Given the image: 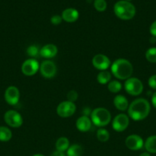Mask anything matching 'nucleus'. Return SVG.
<instances>
[{"instance_id":"nucleus-1","label":"nucleus","mask_w":156,"mask_h":156,"mask_svg":"<svg viewBox=\"0 0 156 156\" xmlns=\"http://www.w3.org/2000/svg\"><path fill=\"white\" fill-rule=\"evenodd\" d=\"M150 111L151 106L146 99L137 98L128 105V115L135 121H140L149 115Z\"/></svg>"},{"instance_id":"nucleus-2","label":"nucleus","mask_w":156,"mask_h":156,"mask_svg":"<svg viewBox=\"0 0 156 156\" xmlns=\"http://www.w3.org/2000/svg\"><path fill=\"white\" fill-rule=\"evenodd\" d=\"M111 73L119 80H126L131 78L133 73V66L128 59H117L111 65Z\"/></svg>"},{"instance_id":"nucleus-3","label":"nucleus","mask_w":156,"mask_h":156,"mask_svg":"<svg viewBox=\"0 0 156 156\" xmlns=\"http://www.w3.org/2000/svg\"><path fill=\"white\" fill-rule=\"evenodd\" d=\"M113 11L116 16L122 20H130L136 15V9L134 5L130 2L120 0L118 1L113 7Z\"/></svg>"},{"instance_id":"nucleus-4","label":"nucleus","mask_w":156,"mask_h":156,"mask_svg":"<svg viewBox=\"0 0 156 156\" xmlns=\"http://www.w3.org/2000/svg\"><path fill=\"white\" fill-rule=\"evenodd\" d=\"M92 123L98 127L107 126L111 121V114L104 108H96L90 114Z\"/></svg>"},{"instance_id":"nucleus-5","label":"nucleus","mask_w":156,"mask_h":156,"mask_svg":"<svg viewBox=\"0 0 156 156\" xmlns=\"http://www.w3.org/2000/svg\"><path fill=\"white\" fill-rule=\"evenodd\" d=\"M124 87L125 91L132 96H138L142 94L144 88L142 81L136 77H131L126 79Z\"/></svg>"},{"instance_id":"nucleus-6","label":"nucleus","mask_w":156,"mask_h":156,"mask_svg":"<svg viewBox=\"0 0 156 156\" xmlns=\"http://www.w3.org/2000/svg\"><path fill=\"white\" fill-rule=\"evenodd\" d=\"M76 105L73 102L64 101L61 102L57 107V114L59 117L67 118L74 114L76 112Z\"/></svg>"},{"instance_id":"nucleus-7","label":"nucleus","mask_w":156,"mask_h":156,"mask_svg":"<svg viewBox=\"0 0 156 156\" xmlns=\"http://www.w3.org/2000/svg\"><path fill=\"white\" fill-rule=\"evenodd\" d=\"M4 120L8 126L13 128H18L23 124V118L21 115L18 111L14 110L6 111L4 115Z\"/></svg>"},{"instance_id":"nucleus-8","label":"nucleus","mask_w":156,"mask_h":156,"mask_svg":"<svg viewBox=\"0 0 156 156\" xmlns=\"http://www.w3.org/2000/svg\"><path fill=\"white\" fill-rule=\"evenodd\" d=\"M39 71L41 75L45 79H51L57 74V66L53 61L44 60L40 65Z\"/></svg>"},{"instance_id":"nucleus-9","label":"nucleus","mask_w":156,"mask_h":156,"mask_svg":"<svg viewBox=\"0 0 156 156\" xmlns=\"http://www.w3.org/2000/svg\"><path fill=\"white\" fill-rule=\"evenodd\" d=\"M129 125V117L125 114H119L113 118L112 122L113 129L116 132H122Z\"/></svg>"},{"instance_id":"nucleus-10","label":"nucleus","mask_w":156,"mask_h":156,"mask_svg":"<svg viewBox=\"0 0 156 156\" xmlns=\"http://www.w3.org/2000/svg\"><path fill=\"white\" fill-rule=\"evenodd\" d=\"M40 64L36 59H28L21 65V73L26 76H32L39 70Z\"/></svg>"},{"instance_id":"nucleus-11","label":"nucleus","mask_w":156,"mask_h":156,"mask_svg":"<svg viewBox=\"0 0 156 156\" xmlns=\"http://www.w3.org/2000/svg\"><path fill=\"white\" fill-rule=\"evenodd\" d=\"M92 64L95 69L99 71L107 70V69L111 66L110 59H109L108 56L104 54H101V53L96 54L93 56L92 59Z\"/></svg>"},{"instance_id":"nucleus-12","label":"nucleus","mask_w":156,"mask_h":156,"mask_svg":"<svg viewBox=\"0 0 156 156\" xmlns=\"http://www.w3.org/2000/svg\"><path fill=\"white\" fill-rule=\"evenodd\" d=\"M20 99L19 90L15 86H9L5 91V100L9 105H16Z\"/></svg>"},{"instance_id":"nucleus-13","label":"nucleus","mask_w":156,"mask_h":156,"mask_svg":"<svg viewBox=\"0 0 156 156\" xmlns=\"http://www.w3.org/2000/svg\"><path fill=\"white\" fill-rule=\"evenodd\" d=\"M125 146L128 149L132 151H138L144 146V141L142 137L136 134L130 135L125 139Z\"/></svg>"},{"instance_id":"nucleus-14","label":"nucleus","mask_w":156,"mask_h":156,"mask_svg":"<svg viewBox=\"0 0 156 156\" xmlns=\"http://www.w3.org/2000/svg\"><path fill=\"white\" fill-rule=\"evenodd\" d=\"M58 53V49L56 45L53 44H48L43 46L40 50V53L41 56L45 59H51L54 57Z\"/></svg>"},{"instance_id":"nucleus-15","label":"nucleus","mask_w":156,"mask_h":156,"mask_svg":"<svg viewBox=\"0 0 156 156\" xmlns=\"http://www.w3.org/2000/svg\"><path fill=\"white\" fill-rule=\"evenodd\" d=\"M92 126V121L88 116L83 115L76 121V127L80 132H88Z\"/></svg>"},{"instance_id":"nucleus-16","label":"nucleus","mask_w":156,"mask_h":156,"mask_svg":"<svg viewBox=\"0 0 156 156\" xmlns=\"http://www.w3.org/2000/svg\"><path fill=\"white\" fill-rule=\"evenodd\" d=\"M61 17H62V19L66 22H75L79 18V12L73 8H68L63 11Z\"/></svg>"},{"instance_id":"nucleus-17","label":"nucleus","mask_w":156,"mask_h":156,"mask_svg":"<svg viewBox=\"0 0 156 156\" xmlns=\"http://www.w3.org/2000/svg\"><path fill=\"white\" fill-rule=\"evenodd\" d=\"M113 104H114V106L116 107V109L121 111H125L126 110H128V105H129L128 99L124 95H121V94H119V95L115 97L114 100H113Z\"/></svg>"},{"instance_id":"nucleus-18","label":"nucleus","mask_w":156,"mask_h":156,"mask_svg":"<svg viewBox=\"0 0 156 156\" xmlns=\"http://www.w3.org/2000/svg\"><path fill=\"white\" fill-rule=\"evenodd\" d=\"M145 150L150 154L156 153V136H151L148 137L144 143Z\"/></svg>"},{"instance_id":"nucleus-19","label":"nucleus","mask_w":156,"mask_h":156,"mask_svg":"<svg viewBox=\"0 0 156 156\" xmlns=\"http://www.w3.org/2000/svg\"><path fill=\"white\" fill-rule=\"evenodd\" d=\"M55 146H56L57 151L64 152L70 147V142H69V140L67 137H60L57 140L56 143H55Z\"/></svg>"},{"instance_id":"nucleus-20","label":"nucleus","mask_w":156,"mask_h":156,"mask_svg":"<svg viewBox=\"0 0 156 156\" xmlns=\"http://www.w3.org/2000/svg\"><path fill=\"white\" fill-rule=\"evenodd\" d=\"M111 73H110L107 70H104V71H100L98 73L96 79H97V82L99 84H101V85H106V84H108L111 81Z\"/></svg>"},{"instance_id":"nucleus-21","label":"nucleus","mask_w":156,"mask_h":156,"mask_svg":"<svg viewBox=\"0 0 156 156\" xmlns=\"http://www.w3.org/2000/svg\"><path fill=\"white\" fill-rule=\"evenodd\" d=\"M83 152H84V149L80 145L73 144L70 146V147L68 148L66 156H81Z\"/></svg>"},{"instance_id":"nucleus-22","label":"nucleus","mask_w":156,"mask_h":156,"mask_svg":"<svg viewBox=\"0 0 156 156\" xmlns=\"http://www.w3.org/2000/svg\"><path fill=\"white\" fill-rule=\"evenodd\" d=\"M12 133L9 128L6 126H0V141L8 142L12 139Z\"/></svg>"},{"instance_id":"nucleus-23","label":"nucleus","mask_w":156,"mask_h":156,"mask_svg":"<svg viewBox=\"0 0 156 156\" xmlns=\"http://www.w3.org/2000/svg\"><path fill=\"white\" fill-rule=\"evenodd\" d=\"M96 137H97L98 140L102 143H105L110 140V133L108 130L104 128H99L96 133Z\"/></svg>"},{"instance_id":"nucleus-24","label":"nucleus","mask_w":156,"mask_h":156,"mask_svg":"<svg viewBox=\"0 0 156 156\" xmlns=\"http://www.w3.org/2000/svg\"><path fill=\"white\" fill-rule=\"evenodd\" d=\"M108 89L112 93H118L122 89V84L117 80L110 81L108 83Z\"/></svg>"},{"instance_id":"nucleus-25","label":"nucleus","mask_w":156,"mask_h":156,"mask_svg":"<svg viewBox=\"0 0 156 156\" xmlns=\"http://www.w3.org/2000/svg\"><path fill=\"white\" fill-rule=\"evenodd\" d=\"M145 58L147 60L152 63L156 62V47H151L145 52Z\"/></svg>"},{"instance_id":"nucleus-26","label":"nucleus","mask_w":156,"mask_h":156,"mask_svg":"<svg viewBox=\"0 0 156 156\" xmlns=\"http://www.w3.org/2000/svg\"><path fill=\"white\" fill-rule=\"evenodd\" d=\"M93 5L96 11L102 12L106 9L107 3L106 0H94Z\"/></svg>"},{"instance_id":"nucleus-27","label":"nucleus","mask_w":156,"mask_h":156,"mask_svg":"<svg viewBox=\"0 0 156 156\" xmlns=\"http://www.w3.org/2000/svg\"><path fill=\"white\" fill-rule=\"evenodd\" d=\"M38 53H40V50H38V47L35 45H32L28 47L27 54L32 57H35L38 56Z\"/></svg>"},{"instance_id":"nucleus-28","label":"nucleus","mask_w":156,"mask_h":156,"mask_svg":"<svg viewBox=\"0 0 156 156\" xmlns=\"http://www.w3.org/2000/svg\"><path fill=\"white\" fill-rule=\"evenodd\" d=\"M67 101L74 103L78 98V93L76 92L75 90H71V91H70L68 93H67Z\"/></svg>"},{"instance_id":"nucleus-29","label":"nucleus","mask_w":156,"mask_h":156,"mask_svg":"<svg viewBox=\"0 0 156 156\" xmlns=\"http://www.w3.org/2000/svg\"><path fill=\"white\" fill-rule=\"evenodd\" d=\"M62 17L60 16V15H53V16L50 18V22H51V24H54V25H58V24H60L62 22Z\"/></svg>"},{"instance_id":"nucleus-30","label":"nucleus","mask_w":156,"mask_h":156,"mask_svg":"<svg viewBox=\"0 0 156 156\" xmlns=\"http://www.w3.org/2000/svg\"><path fill=\"white\" fill-rule=\"evenodd\" d=\"M148 83L150 88L156 90V75H153L148 79Z\"/></svg>"},{"instance_id":"nucleus-31","label":"nucleus","mask_w":156,"mask_h":156,"mask_svg":"<svg viewBox=\"0 0 156 156\" xmlns=\"http://www.w3.org/2000/svg\"><path fill=\"white\" fill-rule=\"evenodd\" d=\"M150 34H151V36L156 37V21H154V22H152V24H151L149 28Z\"/></svg>"},{"instance_id":"nucleus-32","label":"nucleus","mask_w":156,"mask_h":156,"mask_svg":"<svg viewBox=\"0 0 156 156\" xmlns=\"http://www.w3.org/2000/svg\"><path fill=\"white\" fill-rule=\"evenodd\" d=\"M151 104H152L153 107L156 109V91L153 93L152 96H151Z\"/></svg>"},{"instance_id":"nucleus-33","label":"nucleus","mask_w":156,"mask_h":156,"mask_svg":"<svg viewBox=\"0 0 156 156\" xmlns=\"http://www.w3.org/2000/svg\"><path fill=\"white\" fill-rule=\"evenodd\" d=\"M50 156H66V155L65 154H64V152H59V151H55V152H54Z\"/></svg>"},{"instance_id":"nucleus-34","label":"nucleus","mask_w":156,"mask_h":156,"mask_svg":"<svg viewBox=\"0 0 156 156\" xmlns=\"http://www.w3.org/2000/svg\"><path fill=\"white\" fill-rule=\"evenodd\" d=\"M139 156H151V154L148 152H142V153H141Z\"/></svg>"},{"instance_id":"nucleus-35","label":"nucleus","mask_w":156,"mask_h":156,"mask_svg":"<svg viewBox=\"0 0 156 156\" xmlns=\"http://www.w3.org/2000/svg\"><path fill=\"white\" fill-rule=\"evenodd\" d=\"M32 156H45V155H42V154H35V155H34Z\"/></svg>"},{"instance_id":"nucleus-36","label":"nucleus","mask_w":156,"mask_h":156,"mask_svg":"<svg viewBox=\"0 0 156 156\" xmlns=\"http://www.w3.org/2000/svg\"><path fill=\"white\" fill-rule=\"evenodd\" d=\"M125 1H127V2H130V1H132V0H125Z\"/></svg>"}]
</instances>
